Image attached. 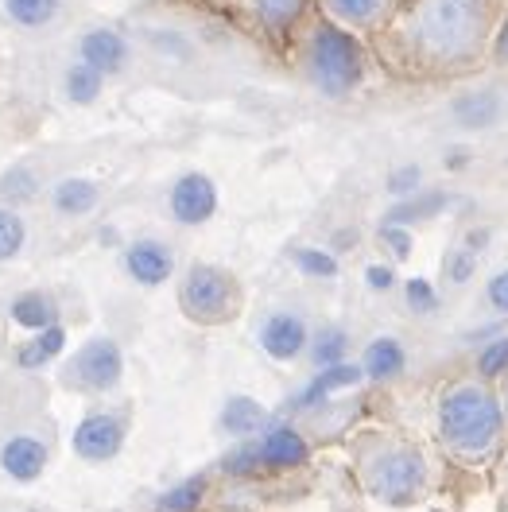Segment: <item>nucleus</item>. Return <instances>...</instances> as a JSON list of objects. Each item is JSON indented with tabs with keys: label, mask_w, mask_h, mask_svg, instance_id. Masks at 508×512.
I'll return each mask as SVG.
<instances>
[{
	"label": "nucleus",
	"mask_w": 508,
	"mask_h": 512,
	"mask_svg": "<svg viewBox=\"0 0 508 512\" xmlns=\"http://www.w3.org/2000/svg\"><path fill=\"white\" fill-rule=\"evenodd\" d=\"M497 24V0H404L392 16V39L415 70L458 74L489 55Z\"/></svg>",
	"instance_id": "nucleus-1"
},
{
	"label": "nucleus",
	"mask_w": 508,
	"mask_h": 512,
	"mask_svg": "<svg viewBox=\"0 0 508 512\" xmlns=\"http://www.w3.org/2000/svg\"><path fill=\"white\" fill-rule=\"evenodd\" d=\"M435 439L458 466H489L508 447V412L501 392L481 377H454L435 396Z\"/></svg>",
	"instance_id": "nucleus-2"
},
{
	"label": "nucleus",
	"mask_w": 508,
	"mask_h": 512,
	"mask_svg": "<svg viewBox=\"0 0 508 512\" xmlns=\"http://www.w3.org/2000/svg\"><path fill=\"white\" fill-rule=\"evenodd\" d=\"M353 474L373 501L388 509H408L431 489V458L408 435L365 431L353 439Z\"/></svg>",
	"instance_id": "nucleus-3"
},
{
	"label": "nucleus",
	"mask_w": 508,
	"mask_h": 512,
	"mask_svg": "<svg viewBox=\"0 0 508 512\" xmlns=\"http://www.w3.org/2000/svg\"><path fill=\"white\" fill-rule=\"evenodd\" d=\"M299 66H303V78L315 86L322 97H342L357 94L365 86V47L361 39L330 20H318L303 35V51H299Z\"/></svg>",
	"instance_id": "nucleus-4"
},
{
	"label": "nucleus",
	"mask_w": 508,
	"mask_h": 512,
	"mask_svg": "<svg viewBox=\"0 0 508 512\" xmlns=\"http://www.w3.org/2000/svg\"><path fill=\"white\" fill-rule=\"evenodd\" d=\"M245 288L241 280L210 260H194L179 280V311L198 326H225L241 315Z\"/></svg>",
	"instance_id": "nucleus-5"
},
{
	"label": "nucleus",
	"mask_w": 508,
	"mask_h": 512,
	"mask_svg": "<svg viewBox=\"0 0 508 512\" xmlns=\"http://www.w3.org/2000/svg\"><path fill=\"white\" fill-rule=\"evenodd\" d=\"M125 381V350L109 338L94 334L59 365V384L78 396H105Z\"/></svg>",
	"instance_id": "nucleus-6"
},
{
	"label": "nucleus",
	"mask_w": 508,
	"mask_h": 512,
	"mask_svg": "<svg viewBox=\"0 0 508 512\" xmlns=\"http://www.w3.org/2000/svg\"><path fill=\"white\" fill-rule=\"evenodd\" d=\"M128 443V412L121 408H94L78 419L74 427V439L70 447L82 462L101 466V462H113Z\"/></svg>",
	"instance_id": "nucleus-7"
},
{
	"label": "nucleus",
	"mask_w": 508,
	"mask_h": 512,
	"mask_svg": "<svg viewBox=\"0 0 508 512\" xmlns=\"http://www.w3.org/2000/svg\"><path fill=\"white\" fill-rule=\"evenodd\" d=\"M311 322L303 319L299 311H268L260 326H256V346L260 353L268 357V361H276V365H291V361H299V357H307L311 350Z\"/></svg>",
	"instance_id": "nucleus-8"
},
{
	"label": "nucleus",
	"mask_w": 508,
	"mask_h": 512,
	"mask_svg": "<svg viewBox=\"0 0 508 512\" xmlns=\"http://www.w3.org/2000/svg\"><path fill=\"white\" fill-rule=\"evenodd\" d=\"M51 466V439L39 431H12L0 439V474L16 485H32Z\"/></svg>",
	"instance_id": "nucleus-9"
},
{
	"label": "nucleus",
	"mask_w": 508,
	"mask_h": 512,
	"mask_svg": "<svg viewBox=\"0 0 508 512\" xmlns=\"http://www.w3.org/2000/svg\"><path fill=\"white\" fill-rule=\"evenodd\" d=\"M218 202H222L218 183L206 171H183L167 194V210L179 225H206L218 214Z\"/></svg>",
	"instance_id": "nucleus-10"
},
{
	"label": "nucleus",
	"mask_w": 508,
	"mask_h": 512,
	"mask_svg": "<svg viewBox=\"0 0 508 512\" xmlns=\"http://www.w3.org/2000/svg\"><path fill=\"white\" fill-rule=\"evenodd\" d=\"M121 268L136 288H163L175 276V249L159 237H136L121 253Z\"/></svg>",
	"instance_id": "nucleus-11"
},
{
	"label": "nucleus",
	"mask_w": 508,
	"mask_h": 512,
	"mask_svg": "<svg viewBox=\"0 0 508 512\" xmlns=\"http://www.w3.org/2000/svg\"><path fill=\"white\" fill-rule=\"evenodd\" d=\"M253 447L260 466H268V470H295L311 458V443L295 423H268L253 439Z\"/></svg>",
	"instance_id": "nucleus-12"
},
{
	"label": "nucleus",
	"mask_w": 508,
	"mask_h": 512,
	"mask_svg": "<svg viewBox=\"0 0 508 512\" xmlns=\"http://www.w3.org/2000/svg\"><path fill=\"white\" fill-rule=\"evenodd\" d=\"M318 8H322V20H330V24H338V28H346V32H353V35H361V32L384 28V24L396 16L400 0H318Z\"/></svg>",
	"instance_id": "nucleus-13"
},
{
	"label": "nucleus",
	"mask_w": 508,
	"mask_h": 512,
	"mask_svg": "<svg viewBox=\"0 0 508 512\" xmlns=\"http://www.w3.org/2000/svg\"><path fill=\"white\" fill-rule=\"evenodd\" d=\"M78 63L94 66L97 74H117L128 66V39L117 28H90L78 39Z\"/></svg>",
	"instance_id": "nucleus-14"
},
{
	"label": "nucleus",
	"mask_w": 508,
	"mask_h": 512,
	"mask_svg": "<svg viewBox=\"0 0 508 512\" xmlns=\"http://www.w3.org/2000/svg\"><path fill=\"white\" fill-rule=\"evenodd\" d=\"M361 369H365V381L388 384L396 377H404L408 369V350L396 334H377L365 350H361Z\"/></svg>",
	"instance_id": "nucleus-15"
},
{
	"label": "nucleus",
	"mask_w": 508,
	"mask_h": 512,
	"mask_svg": "<svg viewBox=\"0 0 508 512\" xmlns=\"http://www.w3.org/2000/svg\"><path fill=\"white\" fill-rule=\"evenodd\" d=\"M8 315H12V322H16L24 334H39V330H47V326L59 322V299L43 288L20 291V295L12 299V307H8Z\"/></svg>",
	"instance_id": "nucleus-16"
},
{
	"label": "nucleus",
	"mask_w": 508,
	"mask_h": 512,
	"mask_svg": "<svg viewBox=\"0 0 508 512\" xmlns=\"http://www.w3.org/2000/svg\"><path fill=\"white\" fill-rule=\"evenodd\" d=\"M241 4L256 20V28H264L268 35H287L291 28H299L311 8V0H241Z\"/></svg>",
	"instance_id": "nucleus-17"
},
{
	"label": "nucleus",
	"mask_w": 508,
	"mask_h": 512,
	"mask_svg": "<svg viewBox=\"0 0 508 512\" xmlns=\"http://www.w3.org/2000/svg\"><path fill=\"white\" fill-rule=\"evenodd\" d=\"M101 198V187L86 175H66L51 187V210L59 218H86Z\"/></svg>",
	"instance_id": "nucleus-18"
},
{
	"label": "nucleus",
	"mask_w": 508,
	"mask_h": 512,
	"mask_svg": "<svg viewBox=\"0 0 508 512\" xmlns=\"http://www.w3.org/2000/svg\"><path fill=\"white\" fill-rule=\"evenodd\" d=\"M450 113H454V121H458L462 128L481 132V128H489L497 117H501V94H497V90H489V86L466 90V94L454 97Z\"/></svg>",
	"instance_id": "nucleus-19"
},
{
	"label": "nucleus",
	"mask_w": 508,
	"mask_h": 512,
	"mask_svg": "<svg viewBox=\"0 0 508 512\" xmlns=\"http://www.w3.org/2000/svg\"><path fill=\"white\" fill-rule=\"evenodd\" d=\"M66 350V326L63 322H55V326H47V330H39V334H28V342L16 350V365L20 369H47V365H55Z\"/></svg>",
	"instance_id": "nucleus-20"
},
{
	"label": "nucleus",
	"mask_w": 508,
	"mask_h": 512,
	"mask_svg": "<svg viewBox=\"0 0 508 512\" xmlns=\"http://www.w3.org/2000/svg\"><path fill=\"white\" fill-rule=\"evenodd\" d=\"M0 12L20 32H43L63 16V0H0Z\"/></svg>",
	"instance_id": "nucleus-21"
},
{
	"label": "nucleus",
	"mask_w": 508,
	"mask_h": 512,
	"mask_svg": "<svg viewBox=\"0 0 508 512\" xmlns=\"http://www.w3.org/2000/svg\"><path fill=\"white\" fill-rule=\"evenodd\" d=\"M307 361H311L315 369H330V365L350 361V334H346L342 326H318L315 334H311Z\"/></svg>",
	"instance_id": "nucleus-22"
},
{
	"label": "nucleus",
	"mask_w": 508,
	"mask_h": 512,
	"mask_svg": "<svg viewBox=\"0 0 508 512\" xmlns=\"http://www.w3.org/2000/svg\"><path fill=\"white\" fill-rule=\"evenodd\" d=\"M222 427L229 435H260L268 427V412L249 396H229L222 408Z\"/></svg>",
	"instance_id": "nucleus-23"
},
{
	"label": "nucleus",
	"mask_w": 508,
	"mask_h": 512,
	"mask_svg": "<svg viewBox=\"0 0 508 512\" xmlns=\"http://www.w3.org/2000/svg\"><path fill=\"white\" fill-rule=\"evenodd\" d=\"M446 206V194H412V198H404V202H396L388 214H384V225H408L412 229L415 222H423V218H431V214H439Z\"/></svg>",
	"instance_id": "nucleus-24"
},
{
	"label": "nucleus",
	"mask_w": 508,
	"mask_h": 512,
	"mask_svg": "<svg viewBox=\"0 0 508 512\" xmlns=\"http://www.w3.org/2000/svg\"><path fill=\"white\" fill-rule=\"evenodd\" d=\"M101 86H105V74H97L94 66L78 63V59H74V66L66 70L63 78V94L74 105H94L97 97H101Z\"/></svg>",
	"instance_id": "nucleus-25"
},
{
	"label": "nucleus",
	"mask_w": 508,
	"mask_h": 512,
	"mask_svg": "<svg viewBox=\"0 0 508 512\" xmlns=\"http://www.w3.org/2000/svg\"><path fill=\"white\" fill-rule=\"evenodd\" d=\"M28 249V222L16 206H0V264L16 260Z\"/></svg>",
	"instance_id": "nucleus-26"
},
{
	"label": "nucleus",
	"mask_w": 508,
	"mask_h": 512,
	"mask_svg": "<svg viewBox=\"0 0 508 512\" xmlns=\"http://www.w3.org/2000/svg\"><path fill=\"white\" fill-rule=\"evenodd\" d=\"M291 264H295L303 276H311V280H334V276H338V256L330 253V249H318V245H299V249H291Z\"/></svg>",
	"instance_id": "nucleus-27"
},
{
	"label": "nucleus",
	"mask_w": 508,
	"mask_h": 512,
	"mask_svg": "<svg viewBox=\"0 0 508 512\" xmlns=\"http://www.w3.org/2000/svg\"><path fill=\"white\" fill-rule=\"evenodd\" d=\"M474 373L481 381H497V377H508V334H497L489 342H481V350L474 357Z\"/></svg>",
	"instance_id": "nucleus-28"
},
{
	"label": "nucleus",
	"mask_w": 508,
	"mask_h": 512,
	"mask_svg": "<svg viewBox=\"0 0 508 512\" xmlns=\"http://www.w3.org/2000/svg\"><path fill=\"white\" fill-rule=\"evenodd\" d=\"M35 194H39V175H35L32 167H8L4 175H0V198H4V206H20V202H32Z\"/></svg>",
	"instance_id": "nucleus-29"
},
{
	"label": "nucleus",
	"mask_w": 508,
	"mask_h": 512,
	"mask_svg": "<svg viewBox=\"0 0 508 512\" xmlns=\"http://www.w3.org/2000/svg\"><path fill=\"white\" fill-rule=\"evenodd\" d=\"M400 288H404V303H408V311H412V315H435V311L443 307L439 288H435L427 276H408Z\"/></svg>",
	"instance_id": "nucleus-30"
},
{
	"label": "nucleus",
	"mask_w": 508,
	"mask_h": 512,
	"mask_svg": "<svg viewBox=\"0 0 508 512\" xmlns=\"http://www.w3.org/2000/svg\"><path fill=\"white\" fill-rule=\"evenodd\" d=\"M477 272V253L470 245H454V249H446L443 256V280L446 284H454V288H462V284H470Z\"/></svg>",
	"instance_id": "nucleus-31"
},
{
	"label": "nucleus",
	"mask_w": 508,
	"mask_h": 512,
	"mask_svg": "<svg viewBox=\"0 0 508 512\" xmlns=\"http://www.w3.org/2000/svg\"><path fill=\"white\" fill-rule=\"evenodd\" d=\"M202 493H206V478L183 481V485H175V489L159 501V512H191L194 505L202 501Z\"/></svg>",
	"instance_id": "nucleus-32"
},
{
	"label": "nucleus",
	"mask_w": 508,
	"mask_h": 512,
	"mask_svg": "<svg viewBox=\"0 0 508 512\" xmlns=\"http://www.w3.org/2000/svg\"><path fill=\"white\" fill-rule=\"evenodd\" d=\"M381 245H384V253H388V260L392 264H404L408 256H412V229L408 225H381Z\"/></svg>",
	"instance_id": "nucleus-33"
},
{
	"label": "nucleus",
	"mask_w": 508,
	"mask_h": 512,
	"mask_svg": "<svg viewBox=\"0 0 508 512\" xmlns=\"http://www.w3.org/2000/svg\"><path fill=\"white\" fill-rule=\"evenodd\" d=\"M388 191L396 194L400 202L412 198V194H423V167L419 163H408V167H396L388 175Z\"/></svg>",
	"instance_id": "nucleus-34"
},
{
	"label": "nucleus",
	"mask_w": 508,
	"mask_h": 512,
	"mask_svg": "<svg viewBox=\"0 0 508 512\" xmlns=\"http://www.w3.org/2000/svg\"><path fill=\"white\" fill-rule=\"evenodd\" d=\"M396 284H400V272H396L392 260H373L365 268V288L369 291H392Z\"/></svg>",
	"instance_id": "nucleus-35"
},
{
	"label": "nucleus",
	"mask_w": 508,
	"mask_h": 512,
	"mask_svg": "<svg viewBox=\"0 0 508 512\" xmlns=\"http://www.w3.org/2000/svg\"><path fill=\"white\" fill-rule=\"evenodd\" d=\"M485 299H489V307H493L497 315H505L508 319V268H501V272H493V276H489V284H485Z\"/></svg>",
	"instance_id": "nucleus-36"
},
{
	"label": "nucleus",
	"mask_w": 508,
	"mask_h": 512,
	"mask_svg": "<svg viewBox=\"0 0 508 512\" xmlns=\"http://www.w3.org/2000/svg\"><path fill=\"white\" fill-rule=\"evenodd\" d=\"M489 59L497 66H508V12L501 16L497 32H493V47H489Z\"/></svg>",
	"instance_id": "nucleus-37"
},
{
	"label": "nucleus",
	"mask_w": 508,
	"mask_h": 512,
	"mask_svg": "<svg viewBox=\"0 0 508 512\" xmlns=\"http://www.w3.org/2000/svg\"><path fill=\"white\" fill-rule=\"evenodd\" d=\"M497 478H501V489L508 493V447L501 450V470H497Z\"/></svg>",
	"instance_id": "nucleus-38"
},
{
	"label": "nucleus",
	"mask_w": 508,
	"mask_h": 512,
	"mask_svg": "<svg viewBox=\"0 0 508 512\" xmlns=\"http://www.w3.org/2000/svg\"><path fill=\"white\" fill-rule=\"evenodd\" d=\"M501 400H505V412H508V381H505V392H501Z\"/></svg>",
	"instance_id": "nucleus-39"
},
{
	"label": "nucleus",
	"mask_w": 508,
	"mask_h": 512,
	"mask_svg": "<svg viewBox=\"0 0 508 512\" xmlns=\"http://www.w3.org/2000/svg\"><path fill=\"white\" fill-rule=\"evenodd\" d=\"M505 512H508V501H505Z\"/></svg>",
	"instance_id": "nucleus-40"
}]
</instances>
